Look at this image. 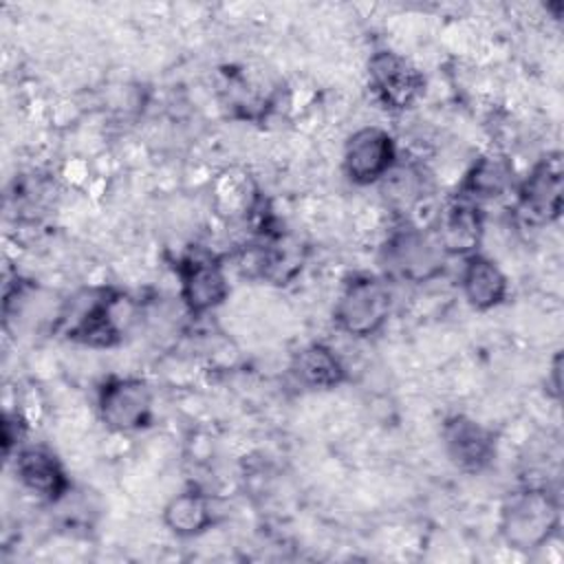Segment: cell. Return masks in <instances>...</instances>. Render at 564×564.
<instances>
[{
  "label": "cell",
  "mask_w": 564,
  "mask_h": 564,
  "mask_svg": "<svg viewBox=\"0 0 564 564\" xmlns=\"http://www.w3.org/2000/svg\"><path fill=\"white\" fill-rule=\"evenodd\" d=\"M392 306V284L383 273H355L337 295L333 319L346 335L364 339L377 335L388 324Z\"/></svg>",
  "instance_id": "277c9868"
},
{
  "label": "cell",
  "mask_w": 564,
  "mask_h": 564,
  "mask_svg": "<svg viewBox=\"0 0 564 564\" xmlns=\"http://www.w3.org/2000/svg\"><path fill=\"white\" fill-rule=\"evenodd\" d=\"M397 161L394 137L379 126H364L344 143L341 167L355 185L379 183Z\"/></svg>",
  "instance_id": "9c48e42d"
},
{
  "label": "cell",
  "mask_w": 564,
  "mask_h": 564,
  "mask_svg": "<svg viewBox=\"0 0 564 564\" xmlns=\"http://www.w3.org/2000/svg\"><path fill=\"white\" fill-rule=\"evenodd\" d=\"M560 364H562V355L557 352L555 357H553V366H551V383H553V394L555 397H560Z\"/></svg>",
  "instance_id": "d6986e66"
},
{
  "label": "cell",
  "mask_w": 564,
  "mask_h": 564,
  "mask_svg": "<svg viewBox=\"0 0 564 564\" xmlns=\"http://www.w3.org/2000/svg\"><path fill=\"white\" fill-rule=\"evenodd\" d=\"M163 524L176 538H196L216 522L212 498L198 489L172 496L163 507Z\"/></svg>",
  "instance_id": "e0dca14e"
},
{
  "label": "cell",
  "mask_w": 564,
  "mask_h": 564,
  "mask_svg": "<svg viewBox=\"0 0 564 564\" xmlns=\"http://www.w3.org/2000/svg\"><path fill=\"white\" fill-rule=\"evenodd\" d=\"M13 469L18 480L46 502H62L70 494V478L64 469V463L51 447L42 443L22 445L15 452Z\"/></svg>",
  "instance_id": "8fae6325"
},
{
  "label": "cell",
  "mask_w": 564,
  "mask_h": 564,
  "mask_svg": "<svg viewBox=\"0 0 564 564\" xmlns=\"http://www.w3.org/2000/svg\"><path fill=\"white\" fill-rule=\"evenodd\" d=\"M482 209L478 203L456 194L438 212L432 229L447 256H471L482 240Z\"/></svg>",
  "instance_id": "7c38bea8"
},
{
  "label": "cell",
  "mask_w": 564,
  "mask_h": 564,
  "mask_svg": "<svg viewBox=\"0 0 564 564\" xmlns=\"http://www.w3.org/2000/svg\"><path fill=\"white\" fill-rule=\"evenodd\" d=\"M560 527V500L546 487H522L509 494L500 507L498 531L513 551L544 546Z\"/></svg>",
  "instance_id": "7a4b0ae2"
},
{
  "label": "cell",
  "mask_w": 564,
  "mask_h": 564,
  "mask_svg": "<svg viewBox=\"0 0 564 564\" xmlns=\"http://www.w3.org/2000/svg\"><path fill=\"white\" fill-rule=\"evenodd\" d=\"M513 187H516L513 163L502 154H482L467 170L458 187V194L480 205L482 200H494L505 196Z\"/></svg>",
  "instance_id": "9a60e30c"
},
{
  "label": "cell",
  "mask_w": 564,
  "mask_h": 564,
  "mask_svg": "<svg viewBox=\"0 0 564 564\" xmlns=\"http://www.w3.org/2000/svg\"><path fill=\"white\" fill-rule=\"evenodd\" d=\"M176 275L181 284V300L194 315H203L220 306L229 295V280L225 264L209 251L192 249L178 264Z\"/></svg>",
  "instance_id": "ba28073f"
},
{
  "label": "cell",
  "mask_w": 564,
  "mask_h": 564,
  "mask_svg": "<svg viewBox=\"0 0 564 564\" xmlns=\"http://www.w3.org/2000/svg\"><path fill=\"white\" fill-rule=\"evenodd\" d=\"M447 251L438 242L432 227H421L405 220L381 245L379 262L383 275L392 282H430L438 278L447 262Z\"/></svg>",
  "instance_id": "3957f363"
},
{
  "label": "cell",
  "mask_w": 564,
  "mask_h": 564,
  "mask_svg": "<svg viewBox=\"0 0 564 564\" xmlns=\"http://www.w3.org/2000/svg\"><path fill=\"white\" fill-rule=\"evenodd\" d=\"M293 379L308 390H330L346 381V366L339 355L322 344L313 341L302 346L289 366Z\"/></svg>",
  "instance_id": "5bb4252c"
},
{
  "label": "cell",
  "mask_w": 564,
  "mask_h": 564,
  "mask_svg": "<svg viewBox=\"0 0 564 564\" xmlns=\"http://www.w3.org/2000/svg\"><path fill=\"white\" fill-rule=\"evenodd\" d=\"M368 86L388 112L410 110L425 90L423 73L401 53L383 48L368 59Z\"/></svg>",
  "instance_id": "8992f818"
},
{
  "label": "cell",
  "mask_w": 564,
  "mask_h": 564,
  "mask_svg": "<svg viewBox=\"0 0 564 564\" xmlns=\"http://www.w3.org/2000/svg\"><path fill=\"white\" fill-rule=\"evenodd\" d=\"M460 289L471 308L491 311L507 300L509 280L496 260L476 251L465 258L460 271Z\"/></svg>",
  "instance_id": "4fadbf2b"
},
{
  "label": "cell",
  "mask_w": 564,
  "mask_h": 564,
  "mask_svg": "<svg viewBox=\"0 0 564 564\" xmlns=\"http://www.w3.org/2000/svg\"><path fill=\"white\" fill-rule=\"evenodd\" d=\"M441 441L449 463L465 474H480L496 458L494 430L460 412L443 421Z\"/></svg>",
  "instance_id": "30bf717a"
},
{
  "label": "cell",
  "mask_w": 564,
  "mask_h": 564,
  "mask_svg": "<svg viewBox=\"0 0 564 564\" xmlns=\"http://www.w3.org/2000/svg\"><path fill=\"white\" fill-rule=\"evenodd\" d=\"M379 192L386 205L408 220V214H412L430 194V176L419 163L397 161L379 181Z\"/></svg>",
  "instance_id": "2e32d148"
},
{
  "label": "cell",
  "mask_w": 564,
  "mask_h": 564,
  "mask_svg": "<svg viewBox=\"0 0 564 564\" xmlns=\"http://www.w3.org/2000/svg\"><path fill=\"white\" fill-rule=\"evenodd\" d=\"M97 414L110 432L143 430L154 416V392L141 377H108L97 392Z\"/></svg>",
  "instance_id": "5b68a950"
},
{
  "label": "cell",
  "mask_w": 564,
  "mask_h": 564,
  "mask_svg": "<svg viewBox=\"0 0 564 564\" xmlns=\"http://www.w3.org/2000/svg\"><path fill=\"white\" fill-rule=\"evenodd\" d=\"M134 306L115 289H88L73 297L59 313L64 335L77 344L108 348L121 341L132 322Z\"/></svg>",
  "instance_id": "6da1fadb"
},
{
  "label": "cell",
  "mask_w": 564,
  "mask_h": 564,
  "mask_svg": "<svg viewBox=\"0 0 564 564\" xmlns=\"http://www.w3.org/2000/svg\"><path fill=\"white\" fill-rule=\"evenodd\" d=\"M518 209L527 220L549 225L560 218L564 207V167L562 154L549 152L540 156L529 174L516 183Z\"/></svg>",
  "instance_id": "52a82bcc"
},
{
  "label": "cell",
  "mask_w": 564,
  "mask_h": 564,
  "mask_svg": "<svg viewBox=\"0 0 564 564\" xmlns=\"http://www.w3.org/2000/svg\"><path fill=\"white\" fill-rule=\"evenodd\" d=\"M24 434H26V421L20 412H7L2 419V449L4 456H11L24 445Z\"/></svg>",
  "instance_id": "ac0fdd59"
}]
</instances>
